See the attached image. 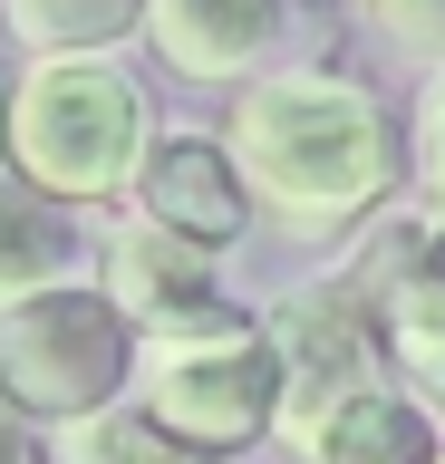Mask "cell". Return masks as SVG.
<instances>
[{
  "label": "cell",
  "mask_w": 445,
  "mask_h": 464,
  "mask_svg": "<svg viewBox=\"0 0 445 464\" xmlns=\"http://www.w3.org/2000/svg\"><path fill=\"white\" fill-rule=\"evenodd\" d=\"M281 406V358L252 319L213 310L194 329H155L146 348V416L175 445H204V455H233L242 435L271 426Z\"/></svg>",
  "instance_id": "3"
},
{
  "label": "cell",
  "mask_w": 445,
  "mask_h": 464,
  "mask_svg": "<svg viewBox=\"0 0 445 464\" xmlns=\"http://www.w3.org/2000/svg\"><path fill=\"white\" fill-rule=\"evenodd\" d=\"M68 464H213V455L175 445L155 416H97V426L78 416V426H68Z\"/></svg>",
  "instance_id": "13"
},
{
  "label": "cell",
  "mask_w": 445,
  "mask_h": 464,
  "mask_svg": "<svg viewBox=\"0 0 445 464\" xmlns=\"http://www.w3.org/2000/svg\"><path fill=\"white\" fill-rule=\"evenodd\" d=\"M368 310H378V339L397 348V368L445 387V232H397Z\"/></svg>",
  "instance_id": "7"
},
{
  "label": "cell",
  "mask_w": 445,
  "mask_h": 464,
  "mask_svg": "<svg viewBox=\"0 0 445 464\" xmlns=\"http://www.w3.org/2000/svg\"><path fill=\"white\" fill-rule=\"evenodd\" d=\"M300 455L310 464H436V426L397 387H358V397H339L320 426L300 435Z\"/></svg>",
  "instance_id": "10"
},
{
  "label": "cell",
  "mask_w": 445,
  "mask_h": 464,
  "mask_svg": "<svg viewBox=\"0 0 445 464\" xmlns=\"http://www.w3.org/2000/svg\"><path fill=\"white\" fill-rule=\"evenodd\" d=\"M242 174L262 184L291 223H349L387 194L397 174V145H387V116L368 87L320 78V68H291V78H262L233 116Z\"/></svg>",
  "instance_id": "1"
},
{
  "label": "cell",
  "mask_w": 445,
  "mask_h": 464,
  "mask_svg": "<svg viewBox=\"0 0 445 464\" xmlns=\"http://www.w3.org/2000/svg\"><path fill=\"white\" fill-rule=\"evenodd\" d=\"M126 377V319L88 290H39L0 310V406L39 416H97Z\"/></svg>",
  "instance_id": "4"
},
{
  "label": "cell",
  "mask_w": 445,
  "mask_h": 464,
  "mask_svg": "<svg viewBox=\"0 0 445 464\" xmlns=\"http://www.w3.org/2000/svg\"><path fill=\"white\" fill-rule=\"evenodd\" d=\"M416 194H426V213H445V68L416 97Z\"/></svg>",
  "instance_id": "14"
},
{
  "label": "cell",
  "mask_w": 445,
  "mask_h": 464,
  "mask_svg": "<svg viewBox=\"0 0 445 464\" xmlns=\"http://www.w3.org/2000/svg\"><path fill=\"white\" fill-rule=\"evenodd\" d=\"M0 10H10L20 39H39V49H59V58L107 49L126 20H146V0H0Z\"/></svg>",
  "instance_id": "12"
},
{
  "label": "cell",
  "mask_w": 445,
  "mask_h": 464,
  "mask_svg": "<svg viewBox=\"0 0 445 464\" xmlns=\"http://www.w3.org/2000/svg\"><path fill=\"white\" fill-rule=\"evenodd\" d=\"M136 184H146L155 232H184V242H204V252L242 232V165L213 136H165Z\"/></svg>",
  "instance_id": "6"
},
{
  "label": "cell",
  "mask_w": 445,
  "mask_h": 464,
  "mask_svg": "<svg viewBox=\"0 0 445 464\" xmlns=\"http://www.w3.org/2000/svg\"><path fill=\"white\" fill-rule=\"evenodd\" d=\"M0 464H30V435H20V416L0 406Z\"/></svg>",
  "instance_id": "16"
},
{
  "label": "cell",
  "mask_w": 445,
  "mask_h": 464,
  "mask_svg": "<svg viewBox=\"0 0 445 464\" xmlns=\"http://www.w3.org/2000/svg\"><path fill=\"white\" fill-rule=\"evenodd\" d=\"M368 20H378L397 49H416V58L445 68V0H368Z\"/></svg>",
  "instance_id": "15"
},
{
  "label": "cell",
  "mask_w": 445,
  "mask_h": 464,
  "mask_svg": "<svg viewBox=\"0 0 445 464\" xmlns=\"http://www.w3.org/2000/svg\"><path fill=\"white\" fill-rule=\"evenodd\" d=\"M378 310H368V290H320V300H300L281 329H271V358H281V406H271V426L310 435L339 397L358 387H378Z\"/></svg>",
  "instance_id": "5"
},
{
  "label": "cell",
  "mask_w": 445,
  "mask_h": 464,
  "mask_svg": "<svg viewBox=\"0 0 445 464\" xmlns=\"http://www.w3.org/2000/svg\"><path fill=\"white\" fill-rule=\"evenodd\" d=\"M107 300L117 310H136L146 329H194V319H213L223 300H213V271H204V242H184V232H126L117 252H107Z\"/></svg>",
  "instance_id": "8"
},
{
  "label": "cell",
  "mask_w": 445,
  "mask_h": 464,
  "mask_svg": "<svg viewBox=\"0 0 445 464\" xmlns=\"http://www.w3.org/2000/svg\"><path fill=\"white\" fill-rule=\"evenodd\" d=\"M68 261H78L68 223L30 194V184H10V174H0V310H10V300H39Z\"/></svg>",
  "instance_id": "11"
},
{
  "label": "cell",
  "mask_w": 445,
  "mask_h": 464,
  "mask_svg": "<svg viewBox=\"0 0 445 464\" xmlns=\"http://www.w3.org/2000/svg\"><path fill=\"white\" fill-rule=\"evenodd\" d=\"M436 464H445V455H436Z\"/></svg>",
  "instance_id": "17"
},
{
  "label": "cell",
  "mask_w": 445,
  "mask_h": 464,
  "mask_svg": "<svg viewBox=\"0 0 445 464\" xmlns=\"http://www.w3.org/2000/svg\"><path fill=\"white\" fill-rule=\"evenodd\" d=\"M146 29L184 78H233L281 29V0H146Z\"/></svg>",
  "instance_id": "9"
},
{
  "label": "cell",
  "mask_w": 445,
  "mask_h": 464,
  "mask_svg": "<svg viewBox=\"0 0 445 464\" xmlns=\"http://www.w3.org/2000/svg\"><path fill=\"white\" fill-rule=\"evenodd\" d=\"M0 145H10L20 184H39V194H117L136 174V87L88 49L49 58L10 87Z\"/></svg>",
  "instance_id": "2"
}]
</instances>
